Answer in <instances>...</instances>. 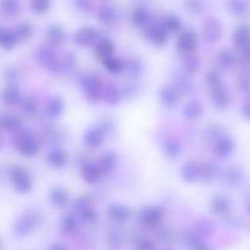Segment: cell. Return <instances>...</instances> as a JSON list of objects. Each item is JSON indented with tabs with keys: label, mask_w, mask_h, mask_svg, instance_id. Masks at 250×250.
Masks as SVG:
<instances>
[{
	"label": "cell",
	"mask_w": 250,
	"mask_h": 250,
	"mask_svg": "<svg viewBox=\"0 0 250 250\" xmlns=\"http://www.w3.org/2000/svg\"><path fill=\"white\" fill-rule=\"evenodd\" d=\"M10 177H11L15 188L20 192L26 193L31 189V180L26 171L22 170L21 167H12L10 171Z\"/></svg>",
	"instance_id": "6da1fadb"
},
{
	"label": "cell",
	"mask_w": 250,
	"mask_h": 250,
	"mask_svg": "<svg viewBox=\"0 0 250 250\" xmlns=\"http://www.w3.org/2000/svg\"><path fill=\"white\" fill-rule=\"evenodd\" d=\"M19 149L22 154L24 155H34L38 150V146H37L36 141H34L32 137H24V138L21 139V142L19 143Z\"/></svg>",
	"instance_id": "7a4b0ae2"
},
{
	"label": "cell",
	"mask_w": 250,
	"mask_h": 250,
	"mask_svg": "<svg viewBox=\"0 0 250 250\" xmlns=\"http://www.w3.org/2000/svg\"><path fill=\"white\" fill-rule=\"evenodd\" d=\"M17 36L12 31L6 28H1L0 27V45H2L4 48L10 49L16 44Z\"/></svg>",
	"instance_id": "3957f363"
},
{
	"label": "cell",
	"mask_w": 250,
	"mask_h": 250,
	"mask_svg": "<svg viewBox=\"0 0 250 250\" xmlns=\"http://www.w3.org/2000/svg\"><path fill=\"white\" fill-rule=\"evenodd\" d=\"M195 44H197L195 34H193L192 32H186L185 34L181 36L180 41H178V48H180L181 50L189 51L195 48Z\"/></svg>",
	"instance_id": "277c9868"
},
{
	"label": "cell",
	"mask_w": 250,
	"mask_h": 250,
	"mask_svg": "<svg viewBox=\"0 0 250 250\" xmlns=\"http://www.w3.org/2000/svg\"><path fill=\"white\" fill-rule=\"evenodd\" d=\"M220 36V23L215 19H210L209 22H207L205 26V37L208 41L212 42L216 41Z\"/></svg>",
	"instance_id": "5b68a950"
},
{
	"label": "cell",
	"mask_w": 250,
	"mask_h": 250,
	"mask_svg": "<svg viewBox=\"0 0 250 250\" xmlns=\"http://www.w3.org/2000/svg\"><path fill=\"white\" fill-rule=\"evenodd\" d=\"M234 39H236V44L241 48L248 45L250 39V29L249 27L242 26L237 29L236 34H234Z\"/></svg>",
	"instance_id": "8992f818"
},
{
	"label": "cell",
	"mask_w": 250,
	"mask_h": 250,
	"mask_svg": "<svg viewBox=\"0 0 250 250\" xmlns=\"http://www.w3.org/2000/svg\"><path fill=\"white\" fill-rule=\"evenodd\" d=\"M48 160L51 165L56 166V167H61L66 164V160H67V156L63 153L61 149H54L48 156Z\"/></svg>",
	"instance_id": "52a82bcc"
},
{
	"label": "cell",
	"mask_w": 250,
	"mask_h": 250,
	"mask_svg": "<svg viewBox=\"0 0 250 250\" xmlns=\"http://www.w3.org/2000/svg\"><path fill=\"white\" fill-rule=\"evenodd\" d=\"M232 150H233V142L229 138H227V137L220 139L219 143L216 144V148H215V151L220 156L229 155V154H231Z\"/></svg>",
	"instance_id": "ba28073f"
},
{
	"label": "cell",
	"mask_w": 250,
	"mask_h": 250,
	"mask_svg": "<svg viewBox=\"0 0 250 250\" xmlns=\"http://www.w3.org/2000/svg\"><path fill=\"white\" fill-rule=\"evenodd\" d=\"M75 38L76 43H78L80 45H85V44H89L95 38V32L92 28H83L76 34Z\"/></svg>",
	"instance_id": "9c48e42d"
},
{
	"label": "cell",
	"mask_w": 250,
	"mask_h": 250,
	"mask_svg": "<svg viewBox=\"0 0 250 250\" xmlns=\"http://www.w3.org/2000/svg\"><path fill=\"white\" fill-rule=\"evenodd\" d=\"M83 176H84V180L89 183H94L95 181L99 178V170L95 165L92 164H87V165L83 167Z\"/></svg>",
	"instance_id": "30bf717a"
},
{
	"label": "cell",
	"mask_w": 250,
	"mask_h": 250,
	"mask_svg": "<svg viewBox=\"0 0 250 250\" xmlns=\"http://www.w3.org/2000/svg\"><path fill=\"white\" fill-rule=\"evenodd\" d=\"M161 219V211L156 208H149L146 211L143 212V220L144 222L149 225H154L156 222H159V220Z\"/></svg>",
	"instance_id": "8fae6325"
},
{
	"label": "cell",
	"mask_w": 250,
	"mask_h": 250,
	"mask_svg": "<svg viewBox=\"0 0 250 250\" xmlns=\"http://www.w3.org/2000/svg\"><path fill=\"white\" fill-rule=\"evenodd\" d=\"M183 177L187 181H195L200 176V168L195 164H188L182 170Z\"/></svg>",
	"instance_id": "7c38bea8"
},
{
	"label": "cell",
	"mask_w": 250,
	"mask_h": 250,
	"mask_svg": "<svg viewBox=\"0 0 250 250\" xmlns=\"http://www.w3.org/2000/svg\"><path fill=\"white\" fill-rule=\"evenodd\" d=\"M21 121L17 116H9V115H1L0 116V127L6 129L16 128L20 126Z\"/></svg>",
	"instance_id": "4fadbf2b"
},
{
	"label": "cell",
	"mask_w": 250,
	"mask_h": 250,
	"mask_svg": "<svg viewBox=\"0 0 250 250\" xmlns=\"http://www.w3.org/2000/svg\"><path fill=\"white\" fill-rule=\"evenodd\" d=\"M214 88H215V92L214 94H212V100H214V103L220 107L226 106L227 102H229V98H227V94L226 92H225V89H222L221 87H217V85H215Z\"/></svg>",
	"instance_id": "5bb4252c"
},
{
	"label": "cell",
	"mask_w": 250,
	"mask_h": 250,
	"mask_svg": "<svg viewBox=\"0 0 250 250\" xmlns=\"http://www.w3.org/2000/svg\"><path fill=\"white\" fill-rule=\"evenodd\" d=\"M103 141V136H102V132L99 131L98 128H92L87 132L85 134V142L89 144L90 146H99Z\"/></svg>",
	"instance_id": "9a60e30c"
},
{
	"label": "cell",
	"mask_w": 250,
	"mask_h": 250,
	"mask_svg": "<svg viewBox=\"0 0 250 250\" xmlns=\"http://www.w3.org/2000/svg\"><path fill=\"white\" fill-rule=\"evenodd\" d=\"M20 92L14 87H9L2 92V99L5 100L9 104H16L17 102H20Z\"/></svg>",
	"instance_id": "2e32d148"
},
{
	"label": "cell",
	"mask_w": 250,
	"mask_h": 250,
	"mask_svg": "<svg viewBox=\"0 0 250 250\" xmlns=\"http://www.w3.org/2000/svg\"><path fill=\"white\" fill-rule=\"evenodd\" d=\"M85 89L88 90V95H89V97L97 94L98 90L100 89L99 78L98 77H87V80H85Z\"/></svg>",
	"instance_id": "e0dca14e"
},
{
	"label": "cell",
	"mask_w": 250,
	"mask_h": 250,
	"mask_svg": "<svg viewBox=\"0 0 250 250\" xmlns=\"http://www.w3.org/2000/svg\"><path fill=\"white\" fill-rule=\"evenodd\" d=\"M110 214L116 221H125L128 219V210L124 207H112L110 209Z\"/></svg>",
	"instance_id": "ac0fdd59"
},
{
	"label": "cell",
	"mask_w": 250,
	"mask_h": 250,
	"mask_svg": "<svg viewBox=\"0 0 250 250\" xmlns=\"http://www.w3.org/2000/svg\"><path fill=\"white\" fill-rule=\"evenodd\" d=\"M33 227V221L28 217H23V219L20 220L19 222L15 226V231L20 234L27 233L28 231H31V229Z\"/></svg>",
	"instance_id": "d6986e66"
},
{
	"label": "cell",
	"mask_w": 250,
	"mask_h": 250,
	"mask_svg": "<svg viewBox=\"0 0 250 250\" xmlns=\"http://www.w3.org/2000/svg\"><path fill=\"white\" fill-rule=\"evenodd\" d=\"M161 98H163V102L165 103L166 105L171 106V105L176 104L177 102V95H176L175 90L171 89V88H165L161 92Z\"/></svg>",
	"instance_id": "ffe728a7"
},
{
	"label": "cell",
	"mask_w": 250,
	"mask_h": 250,
	"mask_svg": "<svg viewBox=\"0 0 250 250\" xmlns=\"http://www.w3.org/2000/svg\"><path fill=\"white\" fill-rule=\"evenodd\" d=\"M51 200H53L54 204L59 205V207H62L66 203V200H67V195H66V193L62 189L56 188V189H54L51 192Z\"/></svg>",
	"instance_id": "44dd1931"
},
{
	"label": "cell",
	"mask_w": 250,
	"mask_h": 250,
	"mask_svg": "<svg viewBox=\"0 0 250 250\" xmlns=\"http://www.w3.org/2000/svg\"><path fill=\"white\" fill-rule=\"evenodd\" d=\"M62 106V102H61L60 99H58V98H55V99H51L50 102H49L46 110H48V112L51 116H56V115H59L61 112Z\"/></svg>",
	"instance_id": "7402d4cb"
},
{
	"label": "cell",
	"mask_w": 250,
	"mask_h": 250,
	"mask_svg": "<svg viewBox=\"0 0 250 250\" xmlns=\"http://www.w3.org/2000/svg\"><path fill=\"white\" fill-rule=\"evenodd\" d=\"M104 63L107 67V70L111 71V72H120L122 70V62L120 60H117V59L107 56V58H105Z\"/></svg>",
	"instance_id": "603a6c76"
},
{
	"label": "cell",
	"mask_w": 250,
	"mask_h": 250,
	"mask_svg": "<svg viewBox=\"0 0 250 250\" xmlns=\"http://www.w3.org/2000/svg\"><path fill=\"white\" fill-rule=\"evenodd\" d=\"M212 208L216 212H225L229 209V200L224 197H219L212 203Z\"/></svg>",
	"instance_id": "cb8c5ba5"
},
{
	"label": "cell",
	"mask_w": 250,
	"mask_h": 250,
	"mask_svg": "<svg viewBox=\"0 0 250 250\" xmlns=\"http://www.w3.org/2000/svg\"><path fill=\"white\" fill-rule=\"evenodd\" d=\"M149 36H150V38L153 39L154 42H156V43H164V42L166 41V34H165V32H164V29L158 28V27H155L154 29H151V32Z\"/></svg>",
	"instance_id": "d4e9b609"
},
{
	"label": "cell",
	"mask_w": 250,
	"mask_h": 250,
	"mask_svg": "<svg viewBox=\"0 0 250 250\" xmlns=\"http://www.w3.org/2000/svg\"><path fill=\"white\" fill-rule=\"evenodd\" d=\"M99 19L100 21L103 22H112L115 21V11L114 9H109V7H106V9H103L102 11L99 12Z\"/></svg>",
	"instance_id": "484cf974"
},
{
	"label": "cell",
	"mask_w": 250,
	"mask_h": 250,
	"mask_svg": "<svg viewBox=\"0 0 250 250\" xmlns=\"http://www.w3.org/2000/svg\"><path fill=\"white\" fill-rule=\"evenodd\" d=\"M149 19V14L146 11V10H137L133 14V21L134 23L137 24H144Z\"/></svg>",
	"instance_id": "4316f807"
},
{
	"label": "cell",
	"mask_w": 250,
	"mask_h": 250,
	"mask_svg": "<svg viewBox=\"0 0 250 250\" xmlns=\"http://www.w3.org/2000/svg\"><path fill=\"white\" fill-rule=\"evenodd\" d=\"M164 24H165V27L168 29V31H176V29L180 28L181 22L177 17L168 16L167 19L165 20V22H164Z\"/></svg>",
	"instance_id": "83f0119b"
},
{
	"label": "cell",
	"mask_w": 250,
	"mask_h": 250,
	"mask_svg": "<svg viewBox=\"0 0 250 250\" xmlns=\"http://www.w3.org/2000/svg\"><path fill=\"white\" fill-rule=\"evenodd\" d=\"M199 111H200V106L194 102L189 103V104H188V106L186 107V110H185L186 115L189 114L188 115V119H193V117H195L198 114H199Z\"/></svg>",
	"instance_id": "f1b7e54d"
},
{
	"label": "cell",
	"mask_w": 250,
	"mask_h": 250,
	"mask_svg": "<svg viewBox=\"0 0 250 250\" xmlns=\"http://www.w3.org/2000/svg\"><path fill=\"white\" fill-rule=\"evenodd\" d=\"M49 37L51 38V41L61 42L63 38V32L61 31V28H59V27H51V28L49 29Z\"/></svg>",
	"instance_id": "f546056e"
},
{
	"label": "cell",
	"mask_w": 250,
	"mask_h": 250,
	"mask_svg": "<svg viewBox=\"0 0 250 250\" xmlns=\"http://www.w3.org/2000/svg\"><path fill=\"white\" fill-rule=\"evenodd\" d=\"M112 50H114V45H112L109 41L100 42V44H99V53L100 54H104V55L107 58V55H109V54H111Z\"/></svg>",
	"instance_id": "4dcf8cb0"
},
{
	"label": "cell",
	"mask_w": 250,
	"mask_h": 250,
	"mask_svg": "<svg viewBox=\"0 0 250 250\" xmlns=\"http://www.w3.org/2000/svg\"><path fill=\"white\" fill-rule=\"evenodd\" d=\"M220 62L225 67H229L232 65V62H233V56H232V54L229 51H222L221 56H220Z\"/></svg>",
	"instance_id": "1f68e13d"
},
{
	"label": "cell",
	"mask_w": 250,
	"mask_h": 250,
	"mask_svg": "<svg viewBox=\"0 0 250 250\" xmlns=\"http://www.w3.org/2000/svg\"><path fill=\"white\" fill-rule=\"evenodd\" d=\"M22 109L27 112V114H33L37 110V103L33 99H26L22 104Z\"/></svg>",
	"instance_id": "d6a6232c"
},
{
	"label": "cell",
	"mask_w": 250,
	"mask_h": 250,
	"mask_svg": "<svg viewBox=\"0 0 250 250\" xmlns=\"http://www.w3.org/2000/svg\"><path fill=\"white\" fill-rule=\"evenodd\" d=\"M1 6H2V11H4L5 14L11 15L17 11V6H19V5H17V2L15 1H5L2 2Z\"/></svg>",
	"instance_id": "836d02e7"
},
{
	"label": "cell",
	"mask_w": 250,
	"mask_h": 250,
	"mask_svg": "<svg viewBox=\"0 0 250 250\" xmlns=\"http://www.w3.org/2000/svg\"><path fill=\"white\" fill-rule=\"evenodd\" d=\"M115 160L111 155H105L104 159L102 160V166L105 168L106 171H110L112 167H114Z\"/></svg>",
	"instance_id": "e575fe53"
},
{
	"label": "cell",
	"mask_w": 250,
	"mask_h": 250,
	"mask_svg": "<svg viewBox=\"0 0 250 250\" xmlns=\"http://www.w3.org/2000/svg\"><path fill=\"white\" fill-rule=\"evenodd\" d=\"M32 7L36 12H44L49 7V2L46 1H34L32 2Z\"/></svg>",
	"instance_id": "d590c367"
},
{
	"label": "cell",
	"mask_w": 250,
	"mask_h": 250,
	"mask_svg": "<svg viewBox=\"0 0 250 250\" xmlns=\"http://www.w3.org/2000/svg\"><path fill=\"white\" fill-rule=\"evenodd\" d=\"M165 149H166V153H167L168 155L172 156V158L177 155L178 151H180V148L177 146V144H175L173 142H170V143L166 144Z\"/></svg>",
	"instance_id": "8d00e7d4"
},
{
	"label": "cell",
	"mask_w": 250,
	"mask_h": 250,
	"mask_svg": "<svg viewBox=\"0 0 250 250\" xmlns=\"http://www.w3.org/2000/svg\"><path fill=\"white\" fill-rule=\"evenodd\" d=\"M232 9H233L232 11L236 12V14H244V12H247V4L246 2H233Z\"/></svg>",
	"instance_id": "74e56055"
},
{
	"label": "cell",
	"mask_w": 250,
	"mask_h": 250,
	"mask_svg": "<svg viewBox=\"0 0 250 250\" xmlns=\"http://www.w3.org/2000/svg\"><path fill=\"white\" fill-rule=\"evenodd\" d=\"M31 27H29L28 24H21V26L19 27L17 33H19V36H21L22 38H27V37L31 36Z\"/></svg>",
	"instance_id": "f35d334b"
},
{
	"label": "cell",
	"mask_w": 250,
	"mask_h": 250,
	"mask_svg": "<svg viewBox=\"0 0 250 250\" xmlns=\"http://www.w3.org/2000/svg\"><path fill=\"white\" fill-rule=\"evenodd\" d=\"M139 250H154V246L151 242L144 241L139 244Z\"/></svg>",
	"instance_id": "ab89813d"
},
{
	"label": "cell",
	"mask_w": 250,
	"mask_h": 250,
	"mask_svg": "<svg viewBox=\"0 0 250 250\" xmlns=\"http://www.w3.org/2000/svg\"><path fill=\"white\" fill-rule=\"evenodd\" d=\"M75 219H73L72 216H67L65 219V221H63V226L67 227V229H73L75 227Z\"/></svg>",
	"instance_id": "60d3db41"
},
{
	"label": "cell",
	"mask_w": 250,
	"mask_h": 250,
	"mask_svg": "<svg viewBox=\"0 0 250 250\" xmlns=\"http://www.w3.org/2000/svg\"><path fill=\"white\" fill-rule=\"evenodd\" d=\"M243 115L247 117V119L250 120V102L247 103L243 107Z\"/></svg>",
	"instance_id": "b9f144b4"
},
{
	"label": "cell",
	"mask_w": 250,
	"mask_h": 250,
	"mask_svg": "<svg viewBox=\"0 0 250 250\" xmlns=\"http://www.w3.org/2000/svg\"><path fill=\"white\" fill-rule=\"evenodd\" d=\"M197 250H210V249L208 248L207 246H204V244H199V246L197 247Z\"/></svg>",
	"instance_id": "7bdbcfd3"
},
{
	"label": "cell",
	"mask_w": 250,
	"mask_h": 250,
	"mask_svg": "<svg viewBox=\"0 0 250 250\" xmlns=\"http://www.w3.org/2000/svg\"><path fill=\"white\" fill-rule=\"evenodd\" d=\"M50 250H63V248L61 246H59V244H55V246L51 247Z\"/></svg>",
	"instance_id": "ee69618b"
},
{
	"label": "cell",
	"mask_w": 250,
	"mask_h": 250,
	"mask_svg": "<svg viewBox=\"0 0 250 250\" xmlns=\"http://www.w3.org/2000/svg\"><path fill=\"white\" fill-rule=\"evenodd\" d=\"M0 144H1V141H0Z\"/></svg>",
	"instance_id": "f6af8a7d"
}]
</instances>
